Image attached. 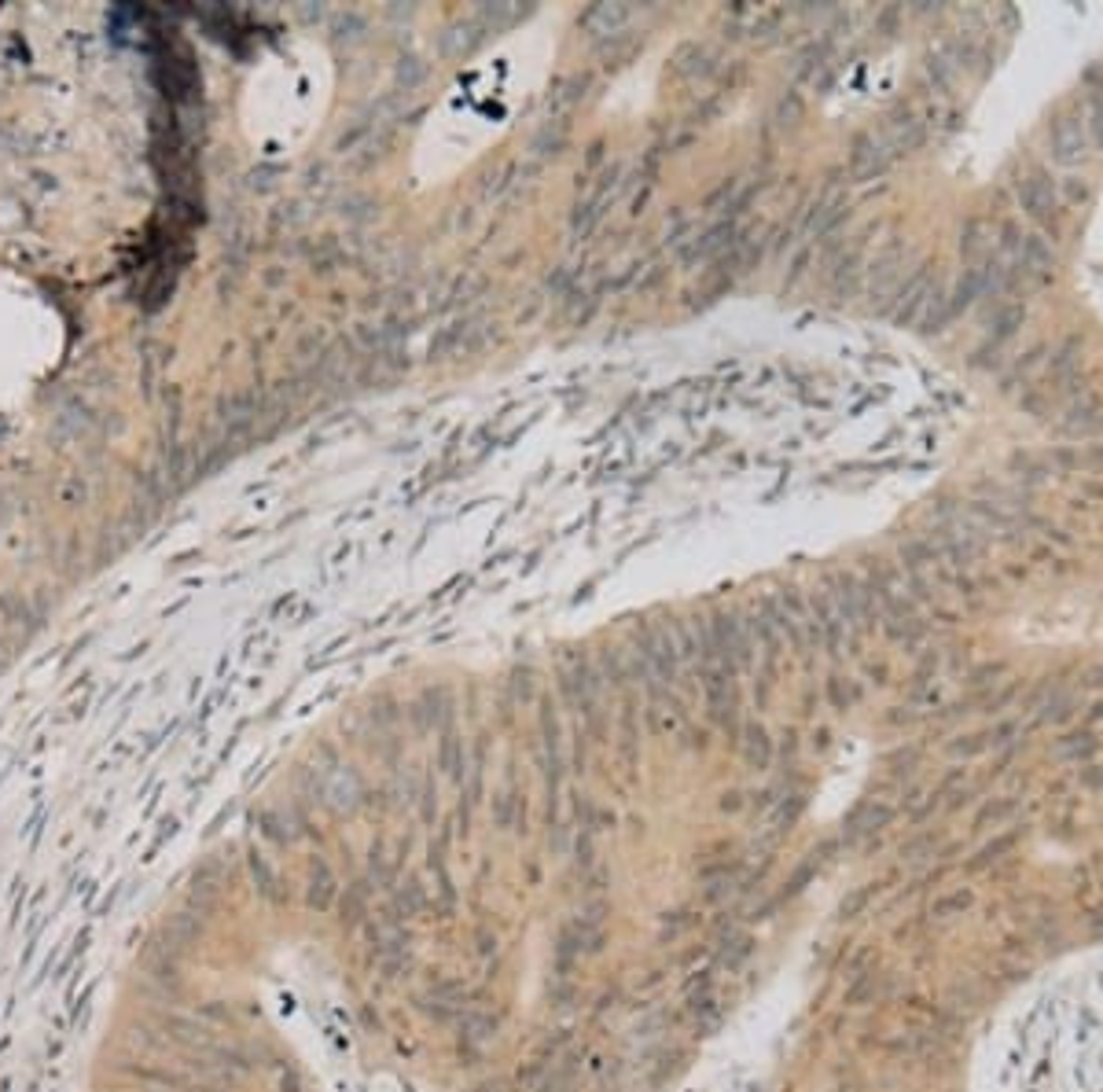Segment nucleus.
Listing matches in <instances>:
<instances>
[{
	"label": "nucleus",
	"mask_w": 1103,
	"mask_h": 1092,
	"mask_svg": "<svg viewBox=\"0 0 1103 1092\" xmlns=\"http://www.w3.org/2000/svg\"><path fill=\"white\" fill-rule=\"evenodd\" d=\"M1066 427H1071L1074 434H1088V431H1096L1100 427V404L1093 394H1085V398H1077L1074 401V409H1071V420H1066Z\"/></svg>",
	"instance_id": "obj_4"
},
{
	"label": "nucleus",
	"mask_w": 1103,
	"mask_h": 1092,
	"mask_svg": "<svg viewBox=\"0 0 1103 1092\" xmlns=\"http://www.w3.org/2000/svg\"><path fill=\"white\" fill-rule=\"evenodd\" d=\"M978 251H982V225L975 221V225L967 228V254H978Z\"/></svg>",
	"instance_id": "obj_10"
},
{
	"label": "nucleus",
	"mask_w": 1103,
	"mask_h": 1092,
	"mask_svg": "<svg viewBox=\"0 0 1103 1092\" xmlns=\"http://www.w3.org/2000/svg\"><path fill=\"white\" fill-rule=\"evenodd\" d=\"M1077 357H1082V342L1066 339L1063 346L1056 350V357H1052V375H1056V379H1071L1077 372V364H1082Z\"/></svg>",
	"instance_id": "obj_5"
},
{
	"label": "nucleus",
	"mask_w": 1103,
	"mask_h": 1092,
	"mask_svg": "<svg viewBox=\"0 0 1103 1092\" xmlns=\"http://www.w3.org/2000/svg\"><path fill=\"white\" fill-rule=\"evenodd\" d=\"M1023 210L1037 221V225H1045V228H1056V221H1059V192H1056V184H1052V177L1045 174V169H1029V174L1023 177Z\"/></svg>",
	"instance_id": "obj_1"
},
{
	"label": "nucleus",
	"mask_w": 1103,
	"mask_h": 1092,
	"mask_svg": "<svg viewBox=\"0 0 1103 1092\" xmlns=\"http://www.w3.org/2000/svg\"><path fill=\"white\" fill-rule=\"evenodd\" d=\"M1048 140H1052V155H1056V162H1063V166H1077L1088 155L1082 115H1074V110H1063V115L1052 118Z\"/></svg>",
	"instance_id": "obj_2"
},
{
	"label": "nucleus",
	"mask_w": 1103,
	"mask_h": 1092,
	"mask_svg": "<svg viewBox=\"0 0 1103 1092\" xmlns=\"http://www.w3.org/2000/svg\"><path fill=\"white\" fill-rule=\"evenodd\" d=\"M1059 188H1063V199H1066V203H1085V199H1088V184H1085V177H1063Z\"/></svg>",
	"instance_id": "obj_9"
},
{
	"label": "nucleus",
	"mask_w": 1103,
	"mask_h": 1092,
	"mask_svg": "<svg viewBox=\"0 0 1103 1092\" xmlns=\"http://www.w3.org/2000/svg\"><path fill=\"white\" fill-rule=\"evenodd\" d=\"M1052 247H1048V239L1045 236H1026L1023 239V269L1026 273H1034V276H1048L1052 273Z\"/></svg>",
	"instance_id": "obj_3"
},
{
	"label": "nucleus",
	"mask_w": 1103,
	"mask_h": 1092,
	"mask_svg": "<svg viewBox=\"0 0 1103 1092\" xmlns=\"http://www.w3.org/2000/svg\"><path fill=\"white\" fill-rule=\"evenodd\" d=\"M1023 321H1026V305H1004V310H1000V316H997V339H1008V335H1015V331H1019L1023 328Z\"/></svg>",
	"instance_id": "obj_6"
},
{
	"label": "nucleus",
	"mask_w": 1103,
	"mask_h": 1092,
	"mask_svg": "<svg viewBox=\"0 0 1103 1092\" xmlns=\"http://www.w3.org/2000/svg\"><path fill=\"white\" fill-rule=\"evenodd\" d=\"M1088 129H1093V140L1103 147V89L1088 92Z\"/></svg>",
	"instance_id": "obj_7"
},
{
	"label": "nucleus",
	"mask_w": 1103,
	"mask_h": 1092,
	"mask_svg": "<svg viewBox=\"0 0 1103 1092\" xmlns=\"http://www.w3.org/2000/svg\"><path fill=\"white\" fill-rule=\"evenodd\" d=\"M331 894H335V887H331L327 872L321 868V876H313V882H310V905H313V909H327Z\"/></svg>",
	"instance_id": "obj_8"
}]
</instances>
